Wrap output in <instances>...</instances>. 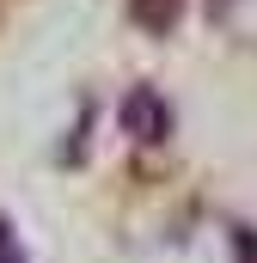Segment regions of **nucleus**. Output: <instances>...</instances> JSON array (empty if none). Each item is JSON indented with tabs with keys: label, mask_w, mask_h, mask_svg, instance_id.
<instances>
[{
	"label": "nucleus",
	"mask_w": 257,
	"mask_h": 263,
	"mask_svg": "<svg viewBox=\"0 0 257 263\" xmlns=\"http://www.w3.org/2000/svg\"><path fill=\"white\" fill-rule=\"evenodd\" d=\"M123 129L135 135V141H166L172 135V110H166V98L159 92H128V104H123Z\"/></svg>",
	"instance_id": "nucleus-1"
},
{
	"label": "nucleus",
	"mask_w": 257,
	"mask_h": 263,
	"mask_svg": "<svg viewBox=\"0 0 257 263\" xmlns=\"http://www.w3.org/2000/svg\"><path fill=\"white\" fill-rule=\"evenodd\" d=\"M135 12H141L147 31H172L178 25V0H135Z\"/></svg>",
	"instance_id": "nucleus-2"
},
{
	"label": "nucleus",
	"mask_w": 257,
	"mask_h": 263,
	"mask_svg": "<svg viewBox=\"0 0 257 263\" xmlns=\"http://www.w3.org/2000/svg\"><path fill=\"white\" fill-rule=\"evenodd\" d=\"M233 257H239V263H257V233H251V227H233Z\"/></svg>",
	"instance_id": "nucleus-3"
},
{
	"label": "nucleus",
	"mask_w": 257,
	"mask_h": 263,
	"mask_svg": "<svg viewBox=\"0 0 257 263\" xmlns=\"http://www.w3.org/2000/svg\"><path fill=\"white\" fill-rule=\"evenodd\" d=\"M0 263H25V245H19V233L0 220Z\"/></svg>",
	"instance_id": "nucleus-4"
}]
</instances>
